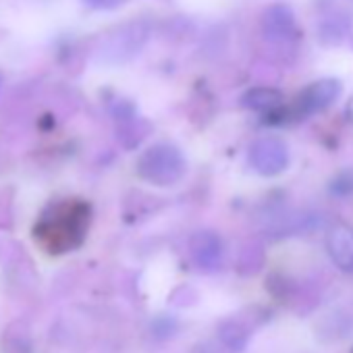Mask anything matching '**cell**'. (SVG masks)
Segmentation results:
<instances>
[{
  "label": "cell",
  "instance_id": "cell-7",
  "mask_svg": "<svg viewBox=\"0 0 353 353\" xmlns=\"http://www.w3.org/2000/svg\"><path fill=\"white\" fill-rule=\"evenodd\" d=\"M190 252L202 270H219L225 256L223 241L214 231H198L190 239Z\"/></svg>",
  "mask_w": 353,
  "mask_h": 353
},
{
  "label": "cell",
  "instance_id": "cell-3",
  "mask_svg": "<svg viewBox=\"0 0 353 353\" xmlns=\"http://www.w3.org/2000/svg\"><path fill=\"white\" fill-rule=\"evenodd\" d=\"M250 164L262 176H276L289 166V148L281 137L264 135L250 145Z\"/></svg>",
  "mask_w": 353,
  "mask_h": 353
},
{
  "label": "cell",
  "instance_id": "cell-1",
  "mask_svg": "<svg viewBox=\"0 0 353 353\" xmlns=\"http://www.w3.org/2000/svg\"><path fill=\"white\" fill-rule=\"evenodd\" d=\"M90 225L92 206L85 200H59L40 214L34 227V237L44 252L61 256L77 250L85 241Z\"/></svg>",
  "mask_w": 353,
  "mask_h": 353
},
{
  "label": "cell",
  "instance_id": "cell-4",
  "mask_svg": "<svg viewBox=\"0 0 353 353\" xmlns=\"http://www.w3.org/2000/svg\"><path fill=\"white\" fill-rule=\"evenodd\" d=\"M150 36V26L145 21H133L121 26L104 44V57L110 63H125L135 57Z\"/></svg>",
  "mask_w": 353,
  "mask_h": 353
},
{
  "label": "cell",
  "instance_id": "cell-6",
  "mask_svg": "<svg viewBox=\"0 0 353 353\" xmlns=\"http://www.w3.org/2000/svg\"><path fill=\"white\" fill-rule=\"evenodd\" d=\"M262 34L268 42H289L297 36L295 13L289 5H272L262 13Z\"/></svg>",
  "mask_w": 353,
  "mask_h": 353
},
{
  "label": "cell",
  "instance_id": "cell-11",
  "mask_svg": "<svg viewBox=\"0 0 353 353\" xmlns=\"http://www.w3.org/2000/svg\"><path fill=\"white\" fill-rule=\"evenodd\" d=\"M347 117H349V121L353 123V96H351L349 102H347Z\"/></svg>",
  "mask_w": 353,
  "mask_h": 353
},
{
  "label": "cell",
  "instance_id": "cell-10",
  "mask_svg": "<svg viewBox=\"0 0 353 353\" xmlns=\"http://www.w3.org/2000/svg\"><path fill=\"white\" fill-rule=\"evenodd\" d=\"M83 3L94 11H114L127 5V0H83Z\"/></svg>",
  "mask_w": 353,
  "mask_h": 353
},
{
  "label": "cell",
  "instance_id": "cell-8",
  "mask_svg": "<svg viewBox=\"0 0 353 353\" xmlns=\"http://www.w3.org/2000/svg\"><path fill=\"white\" fill-rule=\"evenodd\" d=\"M326 250L343 272L353 274V227L345 223L334 225L326 235Z\"/></svg>",
  "mask_w": 353,
  "mask_h": 353
},
{
  "label": "cell",
  "instance_id": "cell-2",
  "mask_svg": "<svg viewBox=\"0 0 353 353\" xmlns=\"http://www.w3.org/2000/svg\"><path fill=\"white\" fill-rule=\"evenodd\" d=\"M135 170L139 179L154 188H174L183 181L188 172V160L174 143L158 141L139 154Z\"/></svg>",
  "mask_w": 353,
  "mask_h": 353
},
{
  "label": "cell",
  "instance_id": "cell-9",
  "mask_svg": "<svg viewBox=\"0 0 353 353\" xmlns=\"http://www.w3.org/2000/svg\"><path fill=\"white\" fill-rule=\"evenodd\" d=\"M283 102H285L283 94L279 90L266 88V85L252 88L241 96V106L248 110H254V112H274L283 106Z\"/></svg>",
  "mask_w": 353,
  "mask_h": 353
},
{
  "label": "cell",
  "instance_id": "cell-5",
  "mask_svg": "<svg viewBox=\"0 0 353 353\" xmlns=\"http://www.w3.org/2000/svg\"><path fill=\"white\" fill-rule=\"evenodd\" d=\"M343 83L334 77H324L310 83L297 98V108L301 114H314L326 110L334 100H339Z\"/></svg>",
  "mask_w": 353,
  "mask_h": 353
}]
</instances>
